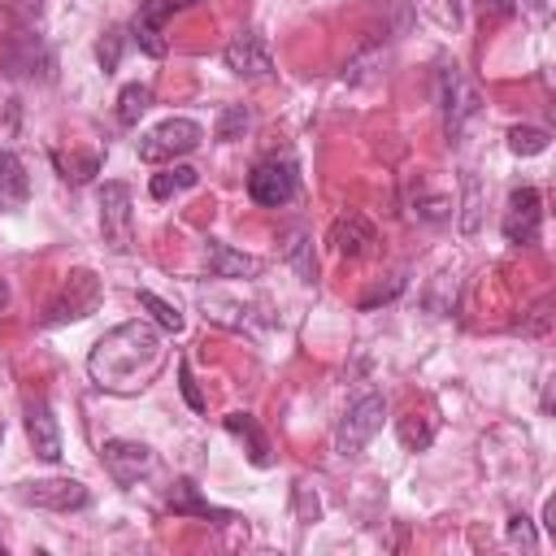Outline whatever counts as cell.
<instances>
[{
    "label": "cell",
    "instance_id": "6da1fadb",
    "mask_svg": "<svg viewBox=\"0 0 556 556\" xmlns=\"http://www.w3.org/2000/svg\"><path fill=\"white\" fill-rule=\"evenodd\" d=\"M165 365V339L152 321L135 317L104 330L87 352V378L109 395H139Z\"/></svg>",
    "mask_w": 556,
    "mask_h": 556
},
{
    "label": "cell",
    "instance_id": "d590c367",
    "mask_svg": "<svg viewBox=\"0 0 556 556\" xmlns=\"http://www.w3.org/2000/svg\"><path fill=\"white\" fill-rule=\"evenodd\" d=\"M530 4H534V13H539V17L547 13V0H530Z\"/></svg>",
    "mask_w": 556,
    "mask_h": 556
},
{
    "label": "cell",
    "instance_id": "7c38bea8",
    "mask_svg": "<svg viewBox=\"0 0 556 556\" xmlns=\"http://www.w3.org/2000/svg\"><path fill=\"white\" fill-rule=\"evenodd\" d=\"M539 222H543V195L534 187H517L508 195V208H504V239L508 243H534L539 239Z\"/></svg>",
    "mask_w": 556,
    "mask_h": 556
},
{
    "label": "cell",
    "instance_id": "603a6c76",
    "mask_svg": "<svg viewBox=\"0 0 556 556\" xmlns=\"http://www.w3.org/2000/svg\"><path fill=\"white\" fill-rule=\"evenodd\" d=\"M547 143H552V135L543 126H513L508 130L513 156H539V152H547Z\"/></svg>",
    "mask_w": 556,
    "mask_h": 556
},
{
    "label": "cell",
    "instance_id": "4fadbf2b",
    "mask_svg": "<svg viewBox=\"0 0 556 556\" xmlns=\"http://www.w3.org/2000/svg\"><path fill=\"white\" fill-rule=\"evenodd\" d=\"M4 70L13 74V78H48V70H52V52L43 48V39L30 30V26H22L13 39H9V48H4Z\"/></svg>",
    "mask_w": 556,
    "mask_h": 556
},
{
    "label": "cell",
    "instance_id": "e575fe53",
    "mask_svg": "<svg viewBox=\"0 0 556 556\" xmlns=\"http://www.w3.org/2000/svg\"><path fill=\"white\" fill-rule=\"evenodd\" d=\"M4 304H9V282L0 278V308H4Z\"/></svg>",
    "mask_w": 556,
    "mask_h": 556
},
{
    "label": "cell",
    "instance_id": "30bf717a",
    "mask_svg": "<svg viewBox=\"0 0 556 556\" xmlns=\"http://www.w3.org/2000/svg\"><path fill=\"white\" fill-rule=\"evenodd\" d=\"M191 4H195V0H143L139 13H135V22H130V39L139 43V52H148V56H165V39H161V30H165V22H169L174 13L191 9Z\"/></svg>",
    "mask_w": 556,
    "mask_h": 556
},
{
    "label": "cell",
    "instance_id": "9a60e30c",
    "mask_svg": "<svg viewBox=\"0 0 556 556\" xmlns=\"http://www.w3.org/2000/svg\"><path fill=\"white\" fill-rule=\"evenodd\" d=\"M330 243L339 248V256L356 261V256H365V252L378 243V230H374V222H369L365 213H343V217H334V226H330Z\"/></svg>",
    "mask_w": 556,
    "mask_h": 556
},
{
    "label": "cell",
    "instance_id": "4dcf8cb0",
    "mask_svg": "<svg viewBox=\"0 0 556 556\" xmlns=\"http://www.w3.org/2000/svg\"><path fill=\"white\" fill-rule=\"evenodd\" d=\"M9 13L17 17V26H35L43 13V0H9Z\"/></svg>",
    "mask_w": 556,
    "mask_h": 556
},
{
    "label": "cell",
    "instance_id": "ba28073f",
    "mask_svg": "<svg viewBox=\"0 0 556 556\" xmlns=\"http://www.w3.org/2000/svg\"><path fill=\"white\" fill-rule=\"evenodd\" d=\"M439 100H443V126L456 139L465 130V122L478 113V91H473V83L456 65H443L439 70Z\"/></svg>",
    "mask_w": 556,
    "mask_h": 556
},
{
    "label": "cell",
    "instance_id": "836d02e7",
    "mask_svg": "<svg viewBox=\"0 0 556 556\" xmlns=\"http://www.w3.org/2000/svg\"><path fill=\"white\" fill-rule=\"evenodd\" d=\"M495 13V17H508L513 13V0H482V17Z\"/></svg>",
    "mask_w": 556,
    "mask_h": 556
},
{
    "label": "cell",
    "instance_id": "3957f363",
    "mask_svg": "<svg viewBox=\"0 0 556 556\" xmlns=\"http://www.w3.org/2000/svg\"><path fill=\"white\" fill-rule=\"evenodd\" d=\"M200 139H204L200 122H191V117H165L161 126H152V130L139 139V161H148V165H165V161H174V156L195 152Z\"/></svg>",
    "mask_w": 556,
    "mask_h": 556
},
{
    "label": "cell",
    "instance_id": "9c48e42d",
    "mask_svg": "<svg viewBox=\"0 0 556 556\" xmlns=\"http://www.w3.org/2000/svg\"><path fill=\"white\" fill-rule=\"evenodd\" d=\"M295 187H300V178H295V165L282 156H269V161H261L252 174H248V195L256 200V204H265V208H278V204H287L291 195H295Z\"/></svg>",
    "mask_w": 556,
    "mask_h": 556
},
{
    "label": "cell",
    "instance_id": "cb8c5ba5",
    "mask_svg": "<svg viewBox=\"0 0 556 556\" xmlns=\"http://www.w3.org/2000/svg\"><path fill=\"white\" fill-rule=\"evenodd\" d=\"M252 126V113H248V104H226L222 113H217V139L222 143H235V139H243V130Z\"/></svg>",
    "mask_w": 556,
    "mask_h": 556
},
{
    "label": "cell",
    "instance_id": "2e32d148",
    "mask_svg": "<svg viewBox=\"0 0 556 556\" xmlns=\"http://www.w3.org/2000/svg\"><path fill=\"white\" fill-rule=\"evenodd\" d=\"M169 508H174V513H191V517H204V521H217V526L235 521V513H226V508H213L208 500H200V486H195L191 478H174V486H169Z\"/></svg>",
    "mask_w": 556,
    "mask_h": 556
},
{
    "label": "cell",
    "instance_id": "44dd1931",
    "mask_svg": "<svg viewBox=\"0 0 556 556\" xmlns=\"http://www.w3.org/2000/svg\"><path fill=\"white\" fill-rule=\"evenodd\" d=\"M152 109V87L148 83H126L117 91V122L122 126H139V117Z\"/></svg>",
    "mask_w": 556,
    "mask_h": 556
},
{
    "label": "cell",
    "instance_id": "83f0119b",
    "mask_svg": "<svg viewBox=\"0 0 556 556\" xmlns=\"http://www.w3.org/2000/svg\"><path fill=\"white\" fill-rule=\"evenodd\" d=\"M287 256H291V265H295V274H300V282H313V274H317V265H313V256H308V239H304V235H295V239H291V248H287Z\"/></svg>",
    "mask_w": 556,
    "mask_h": 556
},
{
    "label": "cell",
    "instance_id": "ac0fdd59",
    "mask_svg": "<svg viewBox=\"0 0 556 556\" xmlns=\"http://www.w3.org/2000/svg\"><path fill=\"white\" fill-rule=\"evenodd\" d=\"M30 200V174L17 152H0V208H22Z\"/></svg>",
    "mask_w": 556,
    "mask_h": 556
},
{
    "label": "cell",
    "instance_id": "4316f807",
    "mask_svg": "<svg viewBox=\"0 0 556 556\" xmlns=\"http://www.w3.org/2000/svg\"><path fill=\"white\" fill-rule=\"evenodd\" d=\"M417 9H421V17L434 22L439 30H456V26H460V4H456V0H417Z\"/></svg>",
    "mask_w": 556,
    "mask_h": 556
},
{
    "label": "cell",
    "instance_id": "5b68a950",
    "mask_svg": "<svg viewBox=\"0 0 556 556\" xmlns=\"http://www.w3.org/2000/svg\"><path fill=\"white\" fill-rule=\"evenodd\" d=\"M96 304H100V278H96L91 269H74V274L61 282L56 300L48 304L43 321H48V326H61V321H83L87 313H96Z\"/></svg>",
    "mask_w": 556,
    "mask_h": 556
},
{
    "label": "cell",
    "instance_id": "484cf974",
    "mask_svg": "<svg viewBox=\"0 0 556 556\" xmlns=\"http://www.w3.org/2000/svg\"><path fill=\"white\" fill-rule=\"evenodd\" d=\"M434 439V421L430 417H417V413H408V417H400V443L408 447V452H417V447H426Z\"/></svg>",
    "mask_w": 556,
    "mask_h": 556
},
{
    "label": "cell",
    "instance_id": "8992f818",
    "mask_svg": "<svg viewBox=\"0 0 556 556\" xmlns=\"http://www.w3.org/2000/svg\"><path fill=\"white\" fill-rule=\"evenodd\" d=\"M100 452H104V469L117 486H135L156 473V452L139 439H109Z\"/></svg>",
    "mask_w": 556,
    "mask_h": 556
},
{
    "label": "cell",
    "instance_id": "ffe728a7",
    "mask_svg": "<svg viewBox=\"0 0 556 556\" xmlns=\"http://www.w3.org/2000/svg\"><path fill=\"white\" fill-rule=\"evenodd\" d=\"M482 230V178L465 169L460 178V239H473Z\"/></svg>",
    "mask_w": 556,
    "mask_h": 556
},
{
    "label": "cell",
    "instance_id": "e0dca14e",
    "mask_svg": "<svg viewBox=\"0 0 556 556\" xmlns=\"http://www.w3.org/2000/svg\"><path fill=\"white\" fill-rule=\"evenodd\" d=\"M208 274L213 278H252V274H261V261L248 252H235L222 239H208Z\"/></svg>",
    "mask_w": 556,
    "mask_h": 556
},
{
    "label": "cell",
    "instance_id": "52a82bcc",
    "mask_svg": "<svg viewBox=\"0 0 556 556\" xmlns=\"http://www.w3.org/2000/svg\"><path fill=\"white\" fill-rule=\"evenodd\" d=\"M22 504L30 508H52V513H70V508H83L91 495L78 478H35V482H17L13 491Z\"/></svg>",
    "mask_w": 556,
    "mask_h": 556
},
{
    "label": "cell",
    "instance_id": "f1b7e54d",
    "mask_svg": "<svg viewBox=\"0 0 556 556\" xmlns=\"http://www.w3.org/2000/svg\"><path fill=\"white\" fill-rule=\"evenodd\" d=\"M117 56H122V30H109V35L100 39V65H104V74L117 70Z\"/></svg>",
    "mask_w": 556,
    "mask_h": 556
},
{
    "label": "cell",
    "instance_id": "7402d4cb",
    "mask_svg": "<svg viewBox=\"0 0 556 556\" xmlns=\"http://www.w3.org/2000/svg\"><path fill=\"white\" fill-rule=\"evenodd\" d=\"M195 182H200V174H195L191 165H165L161 174H152L148 187H152L156 200H169V195H178V191H191Z\"/></svg>",
    "mask_w": 556,
    "mask_h": 556
},
{
    "label": "cell",
    "instance_id": "d6a6232c",
    "mask_svg": "<svg viewBox=\"0 0 556 556\" xmlns=\"http://www.w3.org/2000/svg\"><path fill=\"white\" fill-rule=\"evenodd\" d=\"M295 508H300V517H304V521H313V517H317V495H308V486H304V482H295Z\"/></svg>",
    "mask_w": 556,
    "mask_h": 556
},
{
    "label": "cell",
    "instance_id": "d6986e66",
    "mask_svg": "<svg viewBox=\"0 0 556 556\" xmlns=\"http://www.w3.org/2000/svg\"><path fill=\"white\" fill-rule=\"evenodd\" d=\"M226 430L239 434V439L248 443V460H252L256 469H269V465H274V456H269V439H265V430L256 426L252 413H230V417H226Z\"/></svg>",
    "mask_w": 556,
    "mask_h": 556
},
{
    "label": "cell",
    "instance_id": "f546056e",
    "mask_svg": "<svg viewBox=\"0 0 556 556\" xmlns=\"http://www.w3.org/2000/svg\"><path fill=\"white\" fill-rule=\"evenodd\" d=\"M508 543H521L526 552H534V530H530V517H508Z\"/></svg>",
    "mask_w": 556,
    "mask_h": 556
},
{
    "label": "cell",
    "instance_id": "7a4b0ae2",
    "mask_svg": "<svg viewBox=\"0 0 556 556\" xmlns=\"http://www.w3.org/2000/svg\"><path fill=\"white\" fill-rule=\"evenodd\" d=\"M382 417H387V400L378 391H365L361 400H352L334 426V456L339 460H356L365 452V443L382 430Z\"/></svg>",
    "mask_w": 556,
    "mask_h": 556
},
{
    "label": "cell",
    "instance_id": "8fae6325",
    "mask_svg": "<svg viewBox=\"0 0 556 556\" xmlns=\"http://www.w3.org/2000/svg\"><path fill=\"white\" fill-rule=\"evenodd\" d=\"M222 61H226L230 74L252 78V83H261V78L274 74V56H269V48H265V39H261L256 30H239V35L226 43Z\"/></svg>",
    "mask_w": 556,
    "mask_h": 556
},
{
    "label": "cell",
    "instance_id": "277c9868",
    "mask_svg": "<svg viewBox=\"0 0 556 556\" xmlns=\"http://www.w3.org/2000/svg\"><path fill=\"white\" fill-rule=\"evenodd\" d=\"M100 235L117 256H126L135 248V213H130V187L126 182L100 187Z\"/></svg>",
    "mask_w": 556,
    "mask_h": 556
},
{
    "label": "cell",
    "instance_id": "5bb4252c",
    "mask_svg": "<svg viewBox=\"0 0 556 556\" xmlns=\"http://www.w3.org/2000/svg\"><path fill=\"white\" fill-rule=\"evenodd\" d=\"M26 439H30L35 456L61 460V426H56L52 404H48L43 395H30V400H26Z\"/></svg>",
    "mask_w": 556,
    "mask_h": 556
},
{
    "label": "cell",
    "instance_id": "1f68e13d",
    "mask_svg": "<svg viewBox=\"0 0 556 556\" xmlns=\"http://www.w3.org/2000/svg\"><path fill=\"white\" fill-rule=\"evenodd\" d=\"M178 382H182V395H187V404H191L195 413H204V395L195 391V382H191V365H187V361L178 365Z\"/></svg>",
    "mask_w": 556,
    "mask_h": 556
},
{
    "label": "cell",
    "instance_id": "d4e9b609",
    "mask_svg": "<svg viewBox=\"0 0 556 556\" xmlns=\"http://www.w3.org/2000/svg\"><path fill=\"white\" fill-rule=\"evenodd\" d=\"M139 304H143V308L156 317V326H161V330H174V334L182 330V313H178L169 300H161L156 291H139Z\"/></svg>",
    "mask_w": 556,
    "mask_h": 556
}]
</instances>
